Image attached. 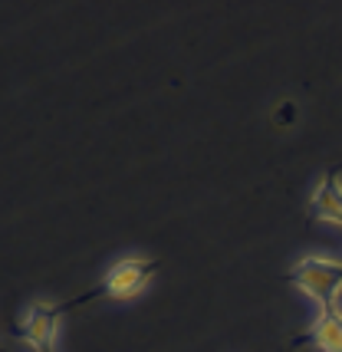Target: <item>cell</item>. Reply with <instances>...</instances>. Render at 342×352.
<instances>
[{
    "instance_id": "2",
    "label": "cell",
    "mask_w": 342,
    "mask_h": 352,
    "mask_svg": "<svg viewBox=\"0 0 342 352\" xmlns=\"http://www.w3.org/2000/svg\"><path fill=\"white\" fill-rule=\"evenodd\" d=\"M155 270H158L155 257H122L119 263H112V270L106 274L99 293H106L112 300H132L152 283Z\"/></svg>"
},
{
    "instance_id": "1",
    "label": "cell",
    "mask_w": 342,
    "mask_h": 352,
    "mask_svg": "<svg viewBox=\"0 0 342 352\" xmlns=\"http://www.w3.org/2000/svg\"><path fill=\"white\" fill-rule=\"evenodd\" d=\"M290 283L299 287L310 300H316L319 313H332V309H339L342 261H336V257H303L290 270Z\"/></svg>"
},
{
    "instance_id": "5",
    "label": "cell",
    "mask_w": 342,
    "mask_h": 352,
    "mask_svg": "<svg viewBox=\"0 0 342 352\" xmlns=\"http://www.w3.org/2000/svg\"><path fill=\"white\" fill-rule=\"evenodd\" d=\"M306 342H312L316 349L323 352H342V309H332V313H319L312 320V329Z\"/></svg>"
},
{
    "instance_id": "4",
    "label": "cell",
    "mask_w": 342,
    "mask_h": 352,
    "mask_svg": "<svg viewBox=\"0 0 342 352\" xmlns=\"http://www.w3.org/2000/svg\"><path fill=\"white\" fill-rule=\"evenodd\" d=\"M310 214L323 224H332V228H342V182L339 171L329 168L326 178L319 182V188L312 191L310 198Z\"/></svg>"
},
{
    "instance_id": "3",
    "label": "cell",
    "mask_w": 342,
    "mask_h": 352,
    "mask_svg": "<svg viewBox=\"0 0 342 352\" xmlns=\"http://www.w3.org/2000/svg\"><path fill=\"white\" fill-rule=\"evenodd\" d=\"M66 309H69L66 303H30V309L23 313V320L16 326V339L27 342L33 352H49L53 339H56L60 316Z\"/></svg>"
}]
</instances>
